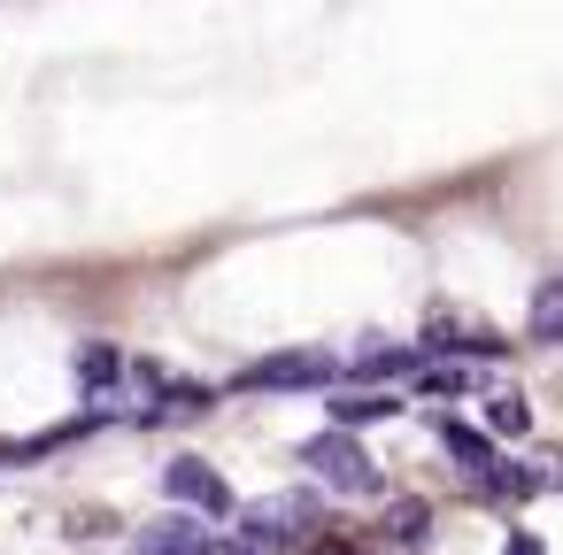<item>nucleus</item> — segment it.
I'll list each match as a JSON object with an SVG mask.
<instances>
[{
	"label": "nucleus",
	"instance_id": "nucleus-14",
	"mask_svg": "<svg viewBox=\"0 0 563 555\" xmlns=\"http://www.w3.org/2000/svg\"><path fill=\"white\" fill-rule=\"evenodd\" d=\"M417 393H471V370H417Z\"/></svg>",
	"mask_w": 563,
	"mask_h": 555
},
{
	"label": "nucleus",
	"instance_id": "nucleus-15",
	"mask_svg": "<svg viewBox=\"0 0 563 555\" xmlns=\"http://www.w3.org/2000/svg\"><path fill=\"white\" fill-rule=\"evenodd\" d=\"M532 486H548V493L563 486V447H540V455H532Z\"/></svg>",
	"mask_w": 563,
	"mask_h": 555
},
{
	"label": "nucleus",
	"instance_id": "nucleus-4",
	"mask_svg": "<svg viewBox=\"0 0 563 555\" xmlns=\"http://www.w3.org/2000/svg\"><path fill=\"white\" fill-rule=\"evenodd\" d=\"M163 493L186 501V509H201V517H232V486H224L201 455H170V463H163Z\"/></svg>",
	"mask_w": 563,
	"mask_h": 555
},
{
	"label": "nucleus",
	"instance_id": "nucleus-2",
	"mask_svg": "<svg viewBox=\"0 0 563 555\" xmlns=\"http://www.w3.org/2000/svg\"><path fill=\"white\" fill-rule=\"evenodd\" d=\"M332 378H340V363L324 347H278V355H255L232 386L240 393H301V386H332Z\"/></svg>",
	"mask_w": 563,
	"mask_h": 555
},
{
	"label": "nucleus",
	"instance_id": "nucleus-9",
	"mask_svg": "<svg viewBox=\"0 0 563 555\" xmlns=\"http://www.w3.org/2000/svg\"><path fill=\"white\" fill-rule=\"evenodd\" d=\"M124 370H132V363H124V347H109V340H86V347H78V386H86L93 401H101Z\"/></svg>",
	"mask_w": 563,
	"mask_h": 555
},
{
	"label": "nucleus",
	"instance_id": "nucleus-12",
	"mask_svg": "<svg viewBox=\"0 0 563 555\" xmlns=\"http://www.w3.org/2000/svg\"><path fill=\"white\" fill-rule=\"evenodd\" d=\"M386 540L394 547H424L432 540V501H394L386 509Z\"/></svg>",
	"mask_w": 563,
	"mask_h": 555
},
{
	"label": "nucleus",
	"instance_id": "nucleus-16",
	"mask_svg": "<svg viewBox=\"0 0 563 555\" xmlns=\"http://www.w3.org/2000/svg\"><path fill=\"white\" fill-rule=\"evenodd\" d=\"M501 555H548V547H540L532 532H509V540H501Z\"/></svg>",
	"mask_w": 563,
	"mask_h": 555
},
{
	"label": "nucleus",
	"instance_id": "nucleus-10",
	"mask_svg": "<svg viewBox=\"0 0 563 555\" xmlns=\"http://www.w3.org/2000/svg\"><path fill=\"white\" fill-rule=\"evenodd\" d=\"M209 409H217V393H209V386H194V378H170V386H163V401H155V409H147L140 424H170V417H209Z\"/></svg>",
	"mask_w": 563,
	"mask_h": 555
},
{
	"label": "nucleus",
	"instance_id": "nucleus-13",
	"mask_svg": "<svg viewBox=\"0 0 563 555\" xmlns=\"http://www.w3.org/2000/svg\"><path fill=\"white\" fill-rule=\"evenodd\" d=\"M486 432H501V440L532 432V401H525V393H494V401H486Z\"/></svg>",
	"mask_w": 563,
	"mask_h": 555
},
{
	"label": "nucleus",
	"instance_id": "nucleus-6",
	"mask_svg": "<svg viewBox=\"0 0 563 555\" xmlns=\"http://www.w3.org/2000/svg\"><path fill=\"white\" fill-rule=\"evenodd\" d=\"M324 417H332L340 432H363V424H386V417H401V401H394V393H378V386H340V393L324 401Z\"/></svg>",
	"mask_w": 563,
	"mask_h": 555
},
{
	"label": "nucleus",
	"instance_id": "nucleus-17",
	"mask_svg": "<svg viewBox=\"0 0 563 555\" xmlns=\"http://www.w3.org/2000/svg\"><path fill=\"white\" fill-rule=\"evenodd\" d=\"M301 555H355V540H309Z\"/></svg>",
	"mask_w": 563,
	"mask_h": 555
},
{
	"label": "nucleus",
	"instance_id": "nucleus-11",
	"mask_svg": "<svg viewBox=\"0 0 563 555\" xmlns=\"http://www.w3.org/2000/svg\"><path fill=\"white\" fill-rule=\"evenodd\" d=\"M525 332H532L540 347H563V278H548V286L532 293V309H525Z\"/></svg>",
	"mask_w": 563,
	"mask_h": 555
},
{
	"label": "nucleus",
	"instance_id": "nucleus-3",
	"mask_svg": "<svg viewBox=\"0 0 563 555\" xmlns=\"http://www.w3.org/2000/svg\"><path fill=\"white\" fill-rule=\"evenodd\" d=\"M309 517H317L309 493H271V501H247V509H240V540H255V547L271 555V547L309 540Z\"/></svg>",
	"mask_w": 563,
	"mask_h": 555
},
{
	"label": "nucleus",
	"instance_id": "nucleus-5",
	"mask_svg": "<svg viewBox=\"0 0 563 555\" xmlns=\"http://www.w3.org/2000/svg\"><path fill=\"white\" fill-rule=\"evenodd\" d=\"M417 347H424V355H478V363H494V355H509V340H501L494 324H455V317H432Z\"/></svg>",
	"mask_w": 563,
	"mask_h": 555
},
{
	"label": "nucleus",
	"instance_id": "nucleus-7",
	"mask_svg": "<svg viewBox=\"0 0 563 555\" xmlns=\"http://www.w3.org/2000/svg\"><path fill=\"white\" fill-rule=\"evenodd\" d=\"M440 447L455 455V470H463L471 486H486V478H494V463H501V447H494V432H471V424H455V417L440 424Z\"/></svg>",
	"mask_w": 563,
	"mask_h": 555
},
{
	"label": "nucleus",
	"instance_id": "nucleus-1",
	"mask_svg": "<svg viewBox=\"0 0 563 555\" xmlns=\"http://www.w3.org/2000/svg\"><path fill=\"white\" fill-rule=\"evenodd\" d=\"M301 463H309L317 486H332V493H378V486H386L378 463H371V447H363L355 432H340V424H324L317 440H301Z\"/></svg>",
	"mask_w": 563,
	"mask_h": 555
},
{
	"label": "nucleus",
	"instance_id": "nucleus-8",
	"mask_svg": "<svg viewBox=\"0 0 563 555\" xmlns=\"http://www.w3.org/2000/svg\"><path fill=\"white\" fill-rule=\"evenodd\" d=\"M209 547H217V540H209L201 517H163V524L140 532V555H209Z\"/></svg>",
	"mask_w": 563,
	"mask_h": 555
},
{
	"label": "nucleus",
	"instance_id": "nucleus-18",
	"mask_svg": "<svg viewBox=\"0 0 563 555\" xmlns=\"http://www.w3.org/2000/svg\"><path fill=\"white\" fill-rule=\"evenodd\" d=\"M209 555H263V547H255V540H217Z\"/></svg>",
	"mask_w": 563,
	"mask_h": 555
}]
</instances>
